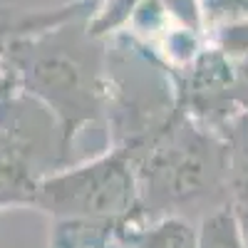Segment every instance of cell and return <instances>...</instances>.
<instances>
[{"mask_svg": "<svg viewBox=\"0 0 248 248\" xmlns=\"http://www.w3.org/2000/svg\"><path fill=\"white\" fill-rule=\"evenodd\" d=\"M45 203L70 216H109L124 211L132 199V176L119 161H102L50 181Z\"/></svg>", "mask_w": 248, "mask_h": 248, "instance_id": "6da1fadb", "label": "cell"}, {"mask_svg": "<svg viewBox=\"0 0 248 248\" xmlns=\"http://www.w3.org/2000/svg\"><path fill=\"white\" fill-rule=\"evenodd\" d=\"M196 248H246L238 223L229 209H221L203 221Z\"/></svg>", "mask_w": 248, "mask_h": 248, "instance_id": "7a4b0ae2", "label": "cell"}, {"mask_svg": "<svg viewBox=\"0 0 248 248\" xmlns=\"http://www.w3.org/2000/svg\"><path fill=\"white\" fill-rule=\"evenodd\" d=\"M196 243L199 236L191 231V226L171 218L144 233L137 241V248H196Z\"/></svg>", "mask_w": 248, "mask_h": 248, "instance_id": "3957f363", "label": "cell"}, {"mask_svg": "<svg viewBox=\"0 0 248 248\" xmlns=\"http://www.w3.org/2000/svg\"><path fill=\"white\" fill-rule=\"evenodd\" d=\"M203 25L214 30L238 20H248V0H196Z\"/></svg>", "mask_w": 248, "mask_h": 248, "instance_id": "277c9868", "label": "cell"}, {"mask_svg": "<svg viewBox=\"0 0 248 248\" xmlns=\"http://www.w3.org/2000/svg\"><path fill=\"white\" fill-rule=\"evenodd\" d=\"M216 45L223 57H248V20L216 28Z\"/></svg>", "mask_w": 248, "mask_h": 248, "instance_id": "5b68a950", "label": "cell"}]
</instances>
